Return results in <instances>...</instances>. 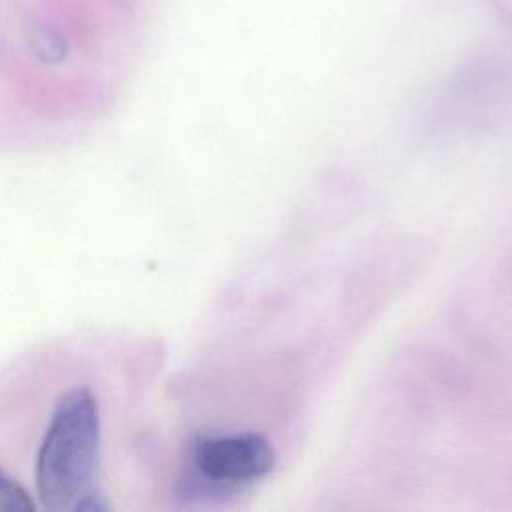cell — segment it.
<instances>
[{"instance_id":"obj_1","label":"cell","mask_w":512,"mask_h":512,"mask_svg":"<svg viewBox=\"0 0 512 512\" xmlns=\"http://www.w3.org/2000/svg\"><path fill=\"white\" fill-rule=\"evenodd\" d=\"M100 448V406L92 390H66L50 416L36 458V492L46 508H72L86 492Z\"/></svg>"},{"instance_id":"obj_2","label":"cell","mask_w":512,"mask_h":512,"mask_svg":"<svg viewBox=\"0 0 512 512\" xmlns=\"http://www.w3.org/2000/svg\"><path fill=\"white\" fill-rule=\"evenodd\" d=\"M272 466V446L260 434L202 436L190 446L184 486L192 494L222 496L264 478Z\"/></svg>"},{"instance_id":"obj_3","label":"cell","mask_w":512,"mask_h":512,"mask_svg":"<svg viewBox=\"0 0 512 512\" xmlns=\"http://www.w3.org/2000/svg\"><path fill=\"white\" fill-rule=\"evenodd\" d=\"M34 508L30 492L0 468V512H30Z\"/></svg>"},{"instance_id":"obj_4","label":"cell","mask_w":512,"mask_h":512,"mask_svg":"<svg viewBox=\"0 0 512 512\" xmlns=\"http://www.w3.org/2000/svg\"><path fill=\"white\" fill-rule=\"evenodd\" d=\"M30 46H32L34 54H36L42 62H48V64L62 62V60L66 58V52H68L66 40H64L56 30H50V28H38V30H34V32H32Z\"/></svg>"}]
</instances>
